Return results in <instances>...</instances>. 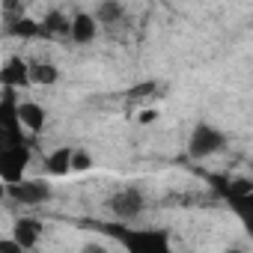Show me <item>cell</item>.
I'll return each instance as SVG.
<instances>
[{
    "instance_id": "cell-2",
    "label": "cell",
    "mask_w": 253,
    "mask_h": 253,
    "mask_svg": "<svg viewBox=\"0 0 253 253\" xmlns=\"http://www.w3.org/2000/svg\"><path fill=\"white\" fill-rule=\"evenodd\" d=\"M223 146H226V134L217 131L214 125H209V122H200L197 128L191 131V137H188V155L197 158V161L217 155Z\"/></svg>"
},
{
    "instance_id": "cell-14",
    "label": "cell",
    "mask_w": 253,
    "mask_h": 253,
    "mask_svg": "<svg viewBox=\"0 0 253 253\" xmlns=\"http://www.w3.org/2000/svg\"><path fill=\"white\" fill-rule=\"evenodd\" d=\"M95 24H116L122 18V3H116V0H110V3H101L95 9Z\"/></svg>"
},
{
    "instance_id": "cell-7",
    "label": "cell",
    "mask_w": 253,
    "mask_h": 253,
    "mask_svg": "<svg viewBox=\"0 0 253 253\" xmlns=\"http://www.w3.org/2000/svg\"><path fill=\"white\" fill-rule=\"evenodd\" d=\"M42 232H45V226H42V220H36V217H18L15 226H12V238H15V244H18L24 253L33 250V247L42 241Z\"/></svg>"
},
{
    "instance_id": "cell-10",
    "label": "cell",
    "mask_w": 253,
    "mask_h": 253,
    "mask_svg": "<svg viewBox=\"0 0 253 253\" xmlns=\"http://www.w3.org/2000/svg\"><path fill=\"white\" fill-rule=\"evenodd\" d=\"M95 33H98V24H95V18L89 12H78L69 21V36H72L75 45H89L95 39Z\"/></svg>"
},
{
    "instance_id": "cell-3",
    "label": "cell",
    "mask_w": 253,
    "mask_h": 253,
    "mask_svg": "<svg viewBox=\"0 0 253 253\" xmlns=\"http://www.w3.org/2000/svg\"><path fill=\"white\" fill-rule=\"evenodd\" d=\"M21 143H24V128L15 113V98L3 92V98H0V152L21 146Z\"/></svg>"
},
{
    "instance_id": "cell-13",
    "label": "cell",
    "mask_w": 253,
    "mask_h": 253,
    "mask_svg": "<svg viewBox=\"0 0 253 253\" xmlns=\"http://www.w3.org/2000/svg\"><path fill=\"white\" fill-rule=\"evenodd\" d=\"M9 33H12V36H21V39L45 36L42 24H39V21H30V18H15V21H9Z\"/></svg>"
},
{
    "instance_id": "cell-19",
    "label": "cell",
    "mask_w": 253,
    "mask_h": 253,
    "mask_svg": "<svg viewBox=\"0 0 253 253\" xmlns=\"http://www.w3.org/2000/svg\"><path fill=\"white\" fill-rule=\"evenodd\" d=\"M152 89H155V84H143V86H134V89H131V98H143V95H146V92H152Z\"/></svg>"
},
{
    "instance_id": "cell-24",
    "label": "cell",
    "mask_w": 253,
    "mask_h": 253,
    "mask_svg": "<svg viewBox=\"0 0 253 253\" xmlns=\"http://www.w3.org/2000/svg\"><path fill=\"white\" fill-rule=\"evenodd\" d=\"M0 98H3V86H0Z\"/></svg>"
},
{
    "instance_id": "cell-8",
    "label": "cell",
    "mask_w": 253,
    "mask_h": 253,
    "mask_svg": "<svg viewBox=\"0 0 253 253\" xmlns=\"http://www.w3.org/2000/svg\"><path fill=\"white\" fill-rule=\"evenodd\" d=\"M30 84V75H27V60L24 57H9L0 69V86L6 89H21Z\"/></svg>"
},
{
    "instance_id": "cell-17",
    "label": "cell",
    "mask_w": 253,
    "mask_h": 253,
    "mask_svg": "<svg viewBox=\"0 0 253 253\" xmlns=\"http://www.w3.org/2000/svg\"><path fill=\"white\" fill-rule=\"evenodd\" d=\"M0 253H24V250L15 244L12 235H0Z\"/></svg>"
},
{
    "instance_id": "cell-11",
    "label": "cell",
    "mask_w": 253,
    "mask_h": 253,
    "mask_svg": "<svg viewBox=\"0 0 253 253\" xmlns=\"http://www.w3.org/2000/svg\"><path fill=\"white\" fill-rule=\"evenodd\" d=\"M27 75H30V84H39V86H51V84H57V78H60L57 66H54V63H45V60L27 63Z\"/></svg>"
},
{
    "instance_id": "cell-16",
    "label": "cell",
    "mask_w": 253,
    "mask_h": 253,
    "mask_svg": "<svg viewBox=\"0 0 253 253\" xmlns=\"http://www.w3.org/2000/svg\"><path fill=\"white\" fill-rule=\"evenodd\" d=\"M92 170V155L86 149H72V173H86Z\"/></svg>"
},
{
    "instance_id": "cell-18",
    "label": "cell",
    "mask_w": 253,
    "mask_h": 253,
    "mask_svg": "<svg viewBox=\"0 0 253 253\" xmlns=\"http://www.w3.org/2000/svg\"><path fill=\"white\" fill-rule=\"evenodd\" d=\"M81 253H107V247H104V244H98V241H86Z\"/></svg>"
},
{
    "instance_id": "cell-15",
    "label": "cell",
    "mask_w": 253,
    "mask_h": 253,
    "mask_svg": "<svg viewBox=\"0 0 253 253\" xmlns=\"http://www.w3.org/2000/svg\"><path fill=\"white\" fill-rule=\"evenodd\" d=\"M69 21H72V18H66L60 9H51V12L45 15V21H42V30H45V33H69Z\"/></svg>"
},
{
    "instance_id": "cell-1",
    "label": "cell",
    "mask_w": 253,
    "mask_h": 253,
    "mask_svg": "<svg viewBox=\"0 0 253 253\" xmlns=\"http://www.w3.org/2000/svg\"><path fill=\"white\" fill-rule=\"evenodd\" d=\"M113 235L125 244L128 253H173L167 232L158 229H128V226H113Z\"/></svg>"
},
{
    "instance_id": "cell-5",
    "label": "cell",
    "mask_w": 253,
    "mask_h": 253,
    "mask_svg": "<svg viewBox=\"0 0 253 253\" xmlns=\"http://www.w3.org/2000/svg\"><path fill=\"white\" fill-rule=\"evenodd\" d=\"M146 209V197L140 188L128 185V188H119L113 197H110V211L119 217V220H134L137 214H143Z\"/></svg>"
},
{
    "instance_id": "cell-22",
    "label": "cell",
    "mask_w": 253,
    "mask_h": 253,
    "mask_svg": "<svg viewBox=\"0 0 253 253\" xmlns=\"http://www.w3.org/2000/svg\"><path fill=\"white\" fill-rule=\"evenodd\" d=\"M0 200H6V185L0 182Z\"/></svg>"
},
{
    "instance_id": "cell-12",
    "label": "cell",
    "mask_w": 253,
    "mask_h": 253,
    "mask_svg": "<svg viewBox=\"0 0 253 253\" xmlns=\"http://www.w3.org/2000/svg\"><path fill=\"white\" fill-rule=\"evenodd\" d=\"M45 170L51 176H69L72 173V146H60L45 158Z\"/></svg>"
},
{
    "instance_id": "cell-4",
    "label": "cell",
    "mask_w": 253,
    "mask_h": 253,
    "mask_svg": "<svg viewBox=\"0 0 253 253\" xmlns=\"http://www.w3.org/2000/svg\"><path fill=\"white\" fill-rule=\"evenodd\" d=\"M27 164H30V146L27 143L0 152V182H3V185L21 182L24 173H27Z\"/></svg>"
},
{
    "instance_id": "cell-6",
    "label": "cell",
    "mask_w": 253,
    "mask_h": 253,
    "mask_svg": "<svg viewBox=\"0 0 253 253\" xmlns=\"http://www.w3.org/2000/svg\"><path fill=\"white\" fill-rule=\"evenodd\" d=\"M51 185L45 179H21L15 185H6V197H12L15 203L21 206H39V203H48L51 200Z\"/></svg>"
},
{
    "instance_id": "cell-20",
    "label": "cell",
    "mask_w": 253,
    "mask_h": 253,
    "mask_svg": "<svg viewBox=\"0 0 253 253\" xmlns=\"http://www.w3.org/2000/svg\"><path fill=\"white\" fill-rule=\"evenodd\" d=\"M155 119H158V110H143V113L137 116L140 125H149V122H155Z\"/></svg>"
},
{
    "instance_id": "cell-21",
    "label": "cell",
    "mask_w": 253,
    "mask_h": 253,
    "mask_svg": "<svg viewBox=\"0 0 253 253\" xmlns=\"http://www.w3.org/2000/svg\"><path fill=\"white\" fill-rule=\"evenodd\" d=\"M3 9H6L9 15L15 12V18H21V12H24V6H21V3H12V0H6V3H3Z\"/></svg>"
},
{
    "instance_id": "cell-9",
    "label": "cell",
    "mask_w": 253,
    "mask_h": 253,
    "mask_svg": "<svg viewBox=\"0 0 253 253\" xmlns=\"http://www.w3.org/2000/svg\"><path fill=\"white\" fill-rule=\"evenodd\" d=\"M15 113H18L21 128H27V131H42L45 122H48V110L39 101H18L15 104Z\"/></svg>"
},
{
    "instance_id": "cell-23",
    "label": "cell",
    "mask_w": 253,
    "mask_h": 253,
    "mask_svg": "<svg viewBox=\"0 0 253 253\" xmlns=\"http://www.w3.org/2000/svg\"><path fill=\"white\" fill-rule=\"evenodd\" d=\"M223 253H247V250H241V247H229V250H223Z\"/></svg>"
}]
</instances>
